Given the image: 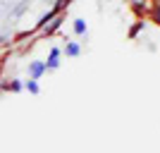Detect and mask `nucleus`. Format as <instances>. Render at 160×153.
I'll return each instance as SVG.
<instances>
[{
	"label": "nucleus",
	"instance_id": "nucleus-13",
	"mask_svg": "<svg viewBox=\"0 0 160 153\" xmlns=\"http://www.w3.org/2000/svg\"><path fill=\"white\" fill-rule=\"evenodd\" d=\"M2 91H7V81H0V93Z\"/></svg>",
	"mask_w": 160,
	"mask_h": 153
},
{
	"label": "nucleus",
	"instance_id": "nucleus-10",
	"mask_svg": "<svg viewBox=\"0 0 160 153\" xmlns=\"http://www.w3.org/2000/svg\"><path fill=\"white\" fill-rule=\"evenodd\" d=\"M143 27H146V24H143V19H139L132 29H129V38H136V36H139V31H141Z\"/></svg>",
	"mask_w": 160,
	"mask_h": 153
},
{
	"label": "nucleus",
	"instance_id": "nucleus-9",
	"mask_svg": "<svg viewBox=\"0 0 160 153\" xmlns=\"http://www.w3.org/2000/svg\"><path fill=\"white\" fill-rule=\"evenodd\" d=\"M53 17H55V12H53V10H48L46 14H41V19H38V24H36V29H43V27L48 24V22L53 19Z\"/></svg>",
	"mask_w": 160,
	"mask_h": 153
},
{
	"label": "nucleus",
	"instance_id": "nucleus-7",
	"mask_svg": "<svg viewBox=\"0 0 160 153\" xmlns=\"http://www.w3.org/2000/svg\"><path fill=\"white\" fill-rule=\"evenodd\" d=\"M7 91H12V93L24 91V81H22V79H17V77H14V79H10V81H7Z\"/></svg>",
	"mask_w": 160,
	"mask_h": 153
},
{
	"label": "nucleus",
	"instance_id": "nucleus-8",
	"mask_svg": "<svg viewBox=\"0 0 160 153\" xmlns=\"http://www.w3.org/2000/svg\"><path fill=\"white\" fill-rule=\"evenodd\" d=\"M24 89H27L29 93H33V96L41 93V86H38V81H36V79H27V81H24Z\"/></svg>",
	"mask_w": 160,
	"mask_h": 153
},
{
	"label": "nucleus",
	"instance_id": "nucleus-4",
	"mask_svg": "<svg viewBox=\"0 0 160 153\" xmlns=\"http://www.w3.org/2000/svg\"><path fill=\"white\" fill-rule=\"evenodd\" d=\"M60 55H62L60 48H50L48 60H46V72H53V69H58V67H60Z\"/></svg>",
	"mask_w": 160,
	"mask_h": 153
},
{
	"label": "nucleus",
	"instance_id": "nucleus-1",
	"mask_svg": "<svg viewBox=\"0 0 160 153\" xmlns=\"http://www.w3.org/2000/svg\"><path fill=\"white\" fill-rule=\"evenodd\" d=\"M62 22H65V12L55 14L53 19H50V22H48V24H46V27L41 29V31H43V36H46V38H48V36H53V33H55V31H58V29L62 27Z\"/></svg>",
	"mask_w": 160,
	"mask_h": 153
},
{
	"label": "nucleus",
	"instance_id": "nucleus-6",
	"mask_svg": "<svg viewBox=\"0 0 160 153\" xmlns=\"http://www.w3.org/2000/svg\"><path fill=\"white\" fill-rule=\"evenodd\" d=\"M62 53H65L67 58H77V55L81 53V46L77 43V41H67V43H65V50H62Z\"/></svg>",
	"mask_w": 160,
	"mask_h": 153
},
{
	"label": "nucleus",
	"instance_id": "nucleus-5",
	"mask_svg": "<svg viewBox=\"0 0 160 153\" xmlns=\"http://www.w3.org/2000/svg\"><path fill=\"white\" fill-rule=\"evenodd\" d=\"M72 31L77 33V36H86V33H88V27H86V19H81V17H77V19L72 22Z\"/></svg>",
	"mask_w": 160,
	"mask_h": 153
},
{
	"label": "nucleus",
	"instance_id": "nucleus-2",
	"mask_svg": "<svg viewBox=\"0 0 160 153\" xmlns=\"http://www.w3.org/2000/svg\"><path fill=\"white\" fill-rule=\"evenodd\" d=\"M29 7H31V3H29V0H19V3H14V7L12 10H10V12H7V17H10V22H17L22 17V14L27 12Z\"/></svg>",
	"mask_w": 160,
	"mask_h": 153
},
{
	"label": "nucleus",
	"instance_id": "nucleus-11",
	"mask_svg": "<svg viewBox=\"0 0 160 153\" xmlns=\"http://www.w3.org/2000/svg\"><path fill=\"white\" fill-rule=\"evenodd\" d=\"M151 17H153L155 24H160V3H155V5L151 7Z\"/></svg>",
	"mask_w": 160,
	"mask_h": 153
},
{
	"label": "nucleus",
	"instance_id": "nucleus-3",
	"mask_svg": "<svg viewBox=\"0 0 160 153\" xmlns=\"http://www.w3.org/2000/svg\"><path fill=\"white\" fill-rule=\"evenodd\" d=\"M43 74H46V62H43V60H31V62H29V79L38 81Z\"/></svg>",
	"mask_w": 160,
	"mask_h": 153
},
{
	"label": "nucleus",
	"instance_id": "nucleus-12",
	"mask_svg": "<svg viewBox=\"0 0 160 153\" xmlns=\"http://www.w3.org/2000/svg\"><path fill=\"white\" fill-rule=\"evenodd\" d=\"M14 3H17V0H0V10H7V12H10L14 7Z\"/></svg>",
	"mask_w": 160,
	"mask_h": 153
}]
</instances>
